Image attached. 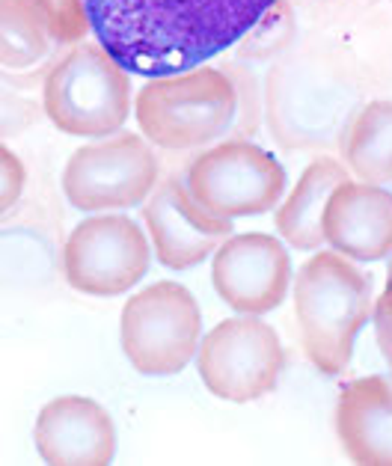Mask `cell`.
<instances>
[{
    "label": "cell",
    "mask_w": 392,
    "mask_h": 466,
    "mask_svg": "<svg viewBox=\"0 0 392 466\" xmlns=\"http://www.w3.org/2000/svg\"><path fill=\"white\" fill-rule=\"evenodd\" d=\"M387 277H392V256H389V274Z\"/></svg>",
    "instance_id": "22"
},
{
    "label": "cell",
    "mask_w": 392,
    "mask_h": 466,
    "mask_svg": "<svg viewBox=\"0 0 392 466\" xmlns=\"http://www.w3.org/2000/svg\"><path fill=\"white\" fill-rule=\"evenodd\" d=\"M48 25L54 42L77 45L92 30L87 0H33Z\"/></svg>",
    "instance_id": "18"
},
{
    "label": "cell",
    "mask_w": 392,
    "mask_h": 466,
    "mask_svg": "<svg viewBox=\"0 0 392 466\" xmlns=\"http://www.w3.org/2000/svg\"><path fill=\"white\" fill-rule=\"evenodd\" d=\"M202 315L181 282H155L122 306L119 342L134 371L167 378L188 369L200 350Z\"/></svg>",
    "instance_id": "5"
},
{
    "label": "cell",
    "mask_w": 392,
    "mask_h": 466,
    "mask_svg": "<svg viewBox=\"0 0 392 466\" xmlns=\"http://www.w3.org/2000/svg\"><path fill=\"white\" fill-rule=\"evenodd\" d=\"M160 164L143 134H113L87 143L63 167V197L77 211H122L152 197Z\"/></svg>",
    "instance_id": "6"
},
{
    "label": "cell",
    "mask_w": 392,
    "mask_h": 466,
    "mask_svg": "<svg viewBox=\"0 0 392 466\" xmlns=\"http://www.w3.org/2000/svg\"><path fill=\"white\" fill-rule=\"evenodd\" d=\"M321 235L330 249L354 261L392 256V193L372 181H342L327 199Z\"/></svg>",
    "instance_id": "13"
},
{
    "label": "cell",
    "mask_w": 392,
    "mask_h": 466,
    "mask_svg": "<svg viewBox=\"0 0 392 466\" xmlns=\"http://www.w3.org/2000/svg\"><path fill=\"white\" fill-rule=\"evenodd\" d=\"M372 282L356 261L325 249L297 270L294 318L306 357L321 374L348 369L356 333L372 315Z\"/></svg>",
    "instance_id": "2"
},
{
    "label": "cell",
    "mask_w": 392,
    "mask_h": 466,
    "mask_svg": "<svg viewBox=\"0 0 392 466\" xmlns=\"http://www.w3.org/2000/svg\"><path fill=\"white\" fill-rule=\"evenodd\" d=\"M36 451L51 466H108L117 454V425L98 401L60 395L48 401L33 425Z\"/></svg>",
    "instance_id": "12"
},
{
    "label": "cell",
    "mask_w": 392,
    "mask_h": 466,
    "mask_svg": "<svg viewBox=\"0 0 392 466\" xmlns=\"http://www.w3.org/2000/svg\"><path fill=\"white\" fill-rule=\"evenodd\" d=\"M211 286L241 315H268L292 286V258L280 238L264 232L229 235L211 258Z\"/></svg>",
    "instance_id": "10"
},
{
    "label": "cell",
    "mask_w": 392,
    "mask_h": 466,
    "mask_svg": "<svg viewBox=\"0 0 392 466\" xmlns=\"http://www.w3.org/2000/svg\"><path fill=\"white\" fill-rule=\"evenodd\" d=\"M339 149L342 164L360 181L392 185V101H368L348 122Z\"/></svg>",
    "instance_id": "16"
},
{
    "label": "cell",
    "mask_w": 392,
    "mask_h": 466,
    "mask_svg": "<svg viewBox=\"0 0 392 466\" xmlns=\"http://www.w3.org/2000/svg\"><path fill=\"white\" fill-rule=\"evenodd\" d=\"M51 30L33 0H0V63L6 72L30 69L45 60Z\"/></svg>",
    "instance_id": "17"
},
{
    "label": "cell",
    "mask_w": 392,
    "mask_h": 466,
    "mask_svg": "<svg viewBox=\"0 0 392 466\" xmlns=\"http://www.w3.org/2000/svg\"><path fill=\"white\" fill-rule=\"evenodd\" d=\"M184 178L196 202L226 220L271 211L285 190L283 164L247 137H232L202 149L188 164Z\"/></svg>",
    "instance_id": "8"
},
{
    "label": "cell",
    "mask_w": 392,
    "mask_h": 466,
    "mask_svg": "<svg viewBox=\"0 0 392 466\" xmlns=\"http://www.w3.org/2000/svg\"><path fill=\"white\" fill-rule=\"evenodd\" d=\"M223 72L232 77L235 84V93H238V116H235V125L232 131L238 137H247L259 128V86L253 81V75L247 69H241V66H223Z\"/></svg>",
    "instance_id": "19"
},
{
    "label": "cell",
    "mask_w": 392,
    "mask_h": 466,
    "mask_svg": "<svg viewBox=\"0 0 392 466\" xmlns=\"http://www.w3.org/2000/svg\"><path fill=\"white\" fill-rule=\"evenodd\" d=\"M0 208L9 211L15 206V202L21 199V193H25V185H27V169L25 164H21V157L9 149V146H4L0 149Z\"/></svg>",
    "instance_id": "20"
},
{
    "label": "cell",
    "mask_w": 392,
    "mask_h": 466,
    "mask_svg": "<svg viewBox=\"0 0 392 466\" xmlns=\"http://www.w3.org/2000/svg\"><path fill=\"white\" fill-rule=\"evenodd\" d=\"M42 107L63 134L113 137L131 110L129 72L101 45H75L45 77Z\"/></svg>",
    "instance_id": "4"
},
{
    "label": "cell",
    "mask_w": 392,
    "mask_h": 466,
    "mask_svg": "<svg viewBox=\"0 0 392 466\" xmlns=\"http://www.w3.org/2000/svg\"><path fill=\"white\" fill-rule=\"evenodd\" d=\"M351 169L333 161V157H318V161L309 164L297 185L288 190L285 202L276 211V232L280 238L294 249H318L325 244V235H321V218H325L327 199L333 197L342 181H348Z\"/></svg>",
    "instance_id": "15"
},
{
    "label": "cell",
    "mask_w": 392,
    "mask_h": 466,
    "mask_svg": "<svg viewBox=\"0 0 392 466\" xmlns=\"http://www.w3.org/2000/svg\"><path fill=\"white\" fill-rule=\"evenodd\" d=\"M140 134L164 152L209 149L232 131L238 116L235 84L223 69H191L152 77L137 96Z\"/></svg>",
    "instance_id": "3"
},
{
    "label": "cell",
    "mask_w": 392,
    "mask_h": 466,
    "mask_svg": "<svg viewBox=\"0 0 392 466\" xmlns=\"http://www.w3.org/2000/svg\"><path fill=\"white\" fill-rule=\"evenodd\" d=\"M372 315H375L377 348H380V354H384L387 366L392 371V277H387V286H384V291H380Z\"/></svg>",
    "instance_id": "21"
},
{
    "label": "cell",
    "mask_w": 392,
    "mask_h": 466,
    "mask_svg": "<svg viewBox=\"0 0 392 466\" xmlns=\"http://www.w3.org/2000/svg\"><path fill=\"white\" fill-rule=\"evenodd\" d=\"M143 220L158 261L170 270L196 268L232 235V220L202 208L181 176L158 181L143 206Z\"/></svg>",
    "instance_id": "11"
},
{
    "label": "cell",
    "mask_w": 392,
    "mask_h": 466,
    "mask_svg": "<svg viewBox=\"0 0 392 466\" xmlns=\"http://www.w3.org/2000/svg\"><path fill=\"white\" fill-rule=\"evenodd\" d=\"M336 437L348 461L392 466V380L360 378L336 401Z\"/></svg>",
    "instance_id": "14"
},
{
    "label": "cell",
    "mask_w": 392,
    "mask_h": 466,
    "mask_svg": "<svg viewBox=\"0 0 392 466\" xmlns=\"http://www.w3.org/2000/svg\"><path fill=\"white\" fill-rule=\"evenodd\" d=\"M280 0H87L92 36L125 72L200 69L244 42Z\"/></svg>",
    "instance_id": "1"
},
{
    "label": "cell",
    "mask_w": 392,
    "mask_h": 466,
    "mask_svg": "<svg viewBox=\"0 0 392 466\" xmlns=\"http://www.w3.org/2000/svg\"><path fill=\"white\" fill-rule=\"evenodd\" d=\"M152 247L125 214H92L63 244V277L89 298H117L146 277Z\"/></svg>",
    "instance_id": "9"
},
{
    "label": "cell",
    "mask_w": 392,
    "mask_h": 466,
    "mask_svg": "<svg viewBox=\"0 0 392 466\" xmlns=\"http://www.w3.org/2000/svg\"><path fill=\"white\" fill-rule=\"evenodd\" d=\"M196 369L211 395L250 404L280 386L285 350L262 315H235L205 333L196 350Z\"/></svg>",
    "instance_id": "7"
}]
</instances>
